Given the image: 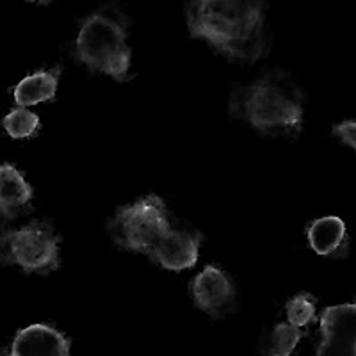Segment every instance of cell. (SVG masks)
I'll return each mask as SVG.
<instances>
[{"label":"cell","mask_w":356,"mask_h":356,"mask_svg":"<svg viewBox=\"0 0 356 356\" xmlns=\"http://www.w3.org/2000/svg\"><path fill=\"white\" fill-rule=\"evenodd\" d=\"M75 56L91 72L127 81L130 47L127 43L125 18L114 9H102L86 18L79 31Z\"/></svg>","instance_id":"obj_3"},{"label":"cell","mask_w":356,"mask_h":356,"mask_svg":"<svg viewBox=\"0 0 356 356\" xmlns=\"http://www.w3.org/2000/svg\"><path fill=\"white\" fill-rule=\"evenodd\" d=\"M333 134L342 139L348 146L356 150V120H349V122H342L333 129Z\"/></svg>","instance_id":"obj_17"},{"label":"cell","mask_w":356,"mask_h":356,"mask_svg":"<svg viewBox=\"0 0 356 356\" xmlns=\"http://www.w3.org/2000/svg\"><path fill=\"white\" fill-rule=\"evenodd\" d=\"M9 356H70V340L47 324H31L15 335Z\"/></svg>","instance_id":"obj_7"},{"label":"cell","mask_w":356,"mask_h":356,"mask_svg":"<svg viewBox=\"0 0 356 356\" xmlns=\"http://www.w3.org/2000/svg\"><path fill=\"white\" fill-rule=\"evenodd\" d=\"M171 232L166 205L159 196H146L116 212L109 234L118 246L152 255Z\"/></svg>","instance_id":"obj_4"},{"label":"cell","mask_w":356,"mask_h":356,"mask_svg":"<svg viewBox=\"0 0 356 356\" xmlns=\"http://www.w3.org/2000/svg\"><path fill=\"white\" fill-rule=\"evenodd\" d=\"M33 200V187L22 177L20 171L11 164L0 168V211L6 219L17 216L20 209Z\"/></svg>","instance_id":"obj_10"},{"label":"cell","mask_w":356,"mask_h":356,"mask_svg":"<svg viewBox=\"0 0 356 356\" xmlns=\"http://www.w3.org/2000/svg\"><path fill=\"white\" fill-rule=\"evenodd\" d=\"M230 113L262 134H298L303 125L300 89L284 73L235 89Z\"/></svg>","instance_id":"obj_2"},{"label":"cell","mask_w":356,"mask_h":356,"mask_svg":"<svg viewBox=\"0 0 356 356\" xmlns=\"http://www.w3.org/2000/svg\"><path fill=\"white\" fill-rule=\"evenodd\" d=\"M234 285L228 276L214 266H207L193 284L196 307L212 317L225 314L234 303Z\"/></svg>","instance_id":"obj_6"},{"label":"cell","mask_w":356,"mask_h":356,"mask_svg":"<svg viewBox=\"0 0 356 356\" xmlns=\"http://www.w3.org/2000/svg\"><path fill=\"white\" fill-rule=\"evenodd\" d=\"M59 72H38L18 82L15 88V102L20 107L36 106L56 98Z\"/></svg>","instance_id":"obj_11"},{"label":"cell","mask_w":356,"mask_h":356,"mask_svg":"<svg viewBox=\"0 0 356 356\" xmlns=\"http://www.w3.org/2000/svg\"><path fill=\"white\" fill-rule=\"evenodd\" d=\"M200 255V237L182 230H171L159 243L152 253V259L168 271H184L196 266Z\"/></svg>","instance_id":"obj_8"},{"label":"cell","mask_w":356,"mask_h":356,"mask_svg":"<svg viewBox=\"0 0 356 356\" xmlns=\"http://www.w3.org/2000/svg\"><path fill=\"white\" fill-rule=\"evenodd\" d=\"M2 260L25 273H50L59 266V237L44 222H31L2 235Z\"/></svg>","instance_id":"obj_5"},{"label":"cell","mask_w":356,"mask_h":356,"mask_svg":"<svg viewBox=\"0 0 356 356\" xmlns=\"http://www.w3.org/2000/svg\"><path fill=\"white\" fill-rule=\"evenodd\" d=\"M308 244L321 257L342 255L348 246L346 222L337 216L316 219L308 228Z\"/></svg>","instance_id":"obj_9"},{"label":"cell","mask_w":356,"mask_h":356,"mask_svg":"<svg viewBox=\"0 0 356 356\" xmlns=\"http://www.w3.org/2000/svg\"><path fill=\"white\" fill-rule=\"evenodd\" d=\"M323 337H339L356 342V303L328 307L321 316Z\"/></svg>","instance_id":"obj_12"},{"label":"cell","mask_w":356,"mask_h":356,"mask_svg":"<svg viewBox=\"0 0 356 356\" xmlns=\"http://www.w3.org/2000/svg\"><path fill=\"white\" fill-rule=\"evenodd\" d=\"M4 129L13 139L33 138L40 129V118L25 107H18L4 118Z\"/></svg>","instance_id":"obj_13"},{"label":"cell","mask_w":356,"mask_h":356,"mask_svg":"<svg viewBox=\"0 0 356 356\" xmlns=\"http://www.w3.org/2000/svg\"><path fill=\"white\" fill-rule=\"evenodd\" d=\"M316 356H356V342L337 337H323Z\"/></svg>","instance_id":"obj_16"},{"label":"cell","mask_w":356,"mask_h":356,"mask_svg":"<svg viewBox=\"0 0 356 356\" xmlns=\"http://www.w3.org/2000/svg\"><path fill=\"white\" fill-rule=\"evenodd\" d=\"M301 337H303V330L294 328L289 323L276 324V328L273 330L269 349H267V356H291L296 346L300 344Z\"/></svg>","instance_id":"obj_14"},{"label":"cell","mask_w":356,"mask_h":356,"mask_svg":"<svg viewBox=\"0 0 356 356\" xmlns=\"http://www.w3.org/2000/svg\"><path fill=\"white\" fill-rule=\"evenodd\" d=\"M285 314H287V323L294 328L305 330L308 324L316 321V301L310 294L294 296L287 305H285Z\"/></svg>","instance_id":"obj_15"},{"label":"cell","mask_w":356,"mask_h":356,"mask_svg":"<svg viewBox=\"0 0 356 356\" xmlns=\"http://www.w3.org/2000/svg\"><path fill=\"white\" fill-rule=\"evenodd\" d=\"M186 17L193 36L232 61L255 63L269 49L262 2L196 0L186 6Z\"/></svg>","instance_id":"obj_1"}]
</instances>
